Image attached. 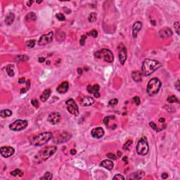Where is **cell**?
Returning <instances> with one entry per match:
<instances>
[{"mask_svg": "<svg viewBox=\"0 0 180 180\" xmlns=\"http://www.w3.org/2000/svg\"><path fill=\"white\" fill-rule=\"evenodd\" d=\"M57 151V147L54 146H49L45 148H42L39 151L33 158V161L36 163H41L44 161L47 160L49 158L51 155H53Z\"/></svg>", "mask_w": 180, "mask_h": 180, "instance_id": "1", "label": "cell"}, {"mask_svg": "<svg viewBox=\"0 0 180 180\" xmlns=\"http://www.w3.org/2000/svg\"><path fill=\"white\" fill-rule=\"evenodd\" d=\"M161 64H160L158 61L146 58L145 59L142 63L141 66V73L144 76H149L151 75L154 71L160 67Z\"/></svg>", "mask_w": 180, "mask_h": 180, "instance_id": "2", "label": "cell"}, {"mask_svg": "<svg viewBox=\"0 0 180 180\" xmlns=\"http://www.w3.org/2000/svg\"><path fill=\"white\" fill-rule=\"evenodd\" d=\"M161 87V82L158 78L154 77L149 80L147 85L146 91L148 95L151 96L155 95L158 93Z\"/></svg>", "mask_w": 180, "mask_h": 180, "instance_id": "3", "label": "cell"}, {"mask_svg": "<svg viewBox=\"0 0 180 180\" xmlns=\"http://www.w3.org/2000/svg\"><path fill=\"white\" fill-rule=\"evenodd\" d=\"M53 135L52 133L47 132H43L37 135L36 137L33 138L31 141V143L35 146H42L52 138Z\"/></svg>", "mask_w": 180, "mask_h": 180, "instance_id": "4", "label": "cell"}, {"mask_svg": "<svg viewBox=\"0 0 180 180\" xmlns=\"http://www.w3.org/2000/svg\"><path fill=\"white\" fill-rule=\"evenodd\" d=\"M96 58H102L107 63H113V60H114V56L113 54L111 52V51H110L109 49H103L101 50L97 51L95 53H94Z\"/></svg>", "mask_w": 180, "mask_h": 180, "instance_id": "5", "label": "cell"}, {"mask_svg": "<svg viewBox=\"0 0 180 180\" xmlns=\"http://www.w3.org/2000/svg\"><path fill=\"white\" fill-rule=\"evenodd\" d=\"M136 149L139 155H146L148 154L149 151V146H148L147 139L146 137H142L141 139H140L138 141Z\"/></svg>", "mask_w": 180, "mask_h": 180, "instance_id": "6", "label": "cell"}, {"mask_svg": "<svg viewBox=\"0 0 180 180\" xmlns=\"http://www.w3.org/2000/svg\"><path fill=\"white\" fill-rule=\"evenodd\" d=\"M27 121L23 120H17L9 125V128L12 131H21L27 127Z\"/></svg>", "mask_w": 180, "mask_h": 180, "instance_id": "7", "label": "cell"}, {"mask_svg": "<svg viewBox=\"0 0 180 180\" xmlns=\"http://www.w3.org/2000/svg\"><path fill=\"white\" fill-rule=\"evenodd\" d=\"M65 104L67 105V110L68 111L70 114L73 116H78L79 114L78 106L73 99H68L65 101Z\"/></svg>", "mask_w": 180, "mask_h": 180, "instance_id": "8", "label": "cell"}, {"mask_svg": "<svg viewBox=\"0 0 180 180\" xmlns=\"http://www.w3.org/2000/svg\"><path fill=\"white\" fill-rule=\"evenodd\" d=\"M71 134L67 132H63L62 133L59 134L54 139L53 142L56 143H63L67 142L71 139Z\"/></svg>", "mask_w": 180, "mask_h": 180, "instance_id": "9", "label": "cell"}, {"mask_svg": "<svg viewBox=\"0 0 180 180\" xmlns=\"http://www.w3.org/2000/svg\"><path fill=\"white\" fill-rule=\"evenodd\" d=\"M53 32H49L47 33V34H44L41 36V37L39 38V42L38 44L40 46H44V45H46L49 43L51 42L52 40H53Z\"/></svg>", "mask_w": 180, "mask_h": 180, "instance_id": "10", "label": "cell"}, {"mask_svg": "<svg viewBox=\"0 0 180 180\" xmlns=\"http://www.w3.org/2000/svg\"><path fill=\"white\" fill-rule=\"evenodd\" d=\"M119 52H118V57H119V61L120 62L121 65H124L125 62L126 61L127 59V49L125 46L120 44L118 47Z\"/></svg>", "mask_w": 180, "mask_h": 180, "instance_id": "11", "label": "cell"}, {"mask_svg": "<svg viewBox=\"0 0 180 180\" xmlns=\"http://www.w3.org/2000/svg\"><path fill=\"white\" fill-rule=\"evenodd\" d=\"M14 148L11 146H2L0 148V154L4 158H9L14 154Z\"/></svg>", "mask_w": 180, "mask_h": 180, "instance_id": "12", "label": "cell"}, {"mask_svg": "<svg viewBox=\"0 0 180 180\" xmlns=\"http://www.w3.org/2000/svg\"><path fill=\"white\" fill-rule=\"evenodd\" d=\"M47 120L50 123H51L52 125H56L61 121V116L60 113H58L57 112H53L49 115Z\"/></svg>", "mask_w": 180, "mask_h": 180, "instance_id": "13", "label": "cell"}, {"mask_svg": "<svg viewBox=\"0 0 180 180\" xmlns=\"http://www.w3.org/2000/svg\"><path fill=\"white\" fill-rule=\"evenodd\" d=\"M172 35H173V32L169 27H164L161 29L158 32L159 37L161 39L168 38V37H171Z\"/></svg>", "mask_w": 180, "mask_h": 180, "instance_id": "14", "label": "cell"}, {"mask_svg": "<svg viewBox=\"0 0 180 180\" xmlns=\"http://www.w3.org/2000/svg\"><path fill=\"white\" fill-rule=\"evenodd\" d=\"M91 134L95 139H101L104 135V130L102 127H96L91 130Z\"/></svg>", "mask_w": 180, "mask_h": 180, "instance_id": "15", "label": "cell"}, {"mask_svg": "<svg viewBox=\"0 0 180 180\" xmlns=\"http://www.w3.org/2000/svg\"><path fill=\"white\" fill-rule=\"evenodd\" d=\"M145 175V172L143 170H139L135 172H133L129 176H128L127 180H137L142 179Z\"/></svg>", "mask_w": 180, "mask_h": 180, "instance_id": "16", "label": "cell"}, {"mask_svg": "<svg viewBox=\"0 0 180 180\" xmlns=\"http://www.w3.org/2000/svg\"><path fill=\"white\" fill-rule=\"evenodd\" d=\"M94 103V99L89 96H84L81 100H80V105L82 106H90Z\"/></svg>", "mask_w": 180, "mask_h": 180, "instance_id": "17", "label": "cell"}, {"mask_svg": "<svg viewBox=\"0 0 180 180\" xmlns=\"http://www.w3.org/2000/svg\"><path fill=\"white\" fill-rule=\"evenodd\" d=\"M141 27H142V23L141 22L137 21L134 23L132 27V35L134 38H137V33L141 30Z\"/></svg>", "mask_w": 180, "mask_h": 180, "instance_id": "18", "label": "cell"}, {"mask_svg": "<svg viewBox=\"0 0 180 180\" xmlns=\"http://www.w3.org/2000/svg\"><path fill=\"white\" fill-rule=\"evenodd\" d=\"M69 89V84L68 82H64L57 87V91L60 94H65Z\"/></svg>", "mask_w": 180, "mask_h": 180, "instance_id": "19", "label": "cell"}, {"mask_svg": "<svg viewBox=\"0 0 180 180\" xmlns=\"http://www.w3.org/2000/svg\"><path fill=\"white\" fill-rule=\"evenodd\" d=\"M101 167H103L104 168L108 169V170H111L113 168L114 165L113 163L111 160H103L100 164Z\"/></svg>", "mask_w": 180, "mask_h": 180, "instance_id": "20", "label": "cell"}, {"mask_svg": "<svg viewBox=\"0 0 180 180\" xmlns=\"http://www.w3.org/2000/svg\"><path fill=\"white\" fill-rule=\"evenodd\" d=\"M15 20V15L12 12H10L6 16L5 18V23L7 25V26H11L13 24V23Z\"/></svg>", "mask_w": 180, "mask_h": 180, "instance_id": "21", "label": "cell"}, {"mask_svg": "<svg viewBox=\"0 0 180 180\" xmlns=\"http://www.w3.org/2000/svg\"><path fill=\"white\" fill-rule=\"evenodd\" d=\"M51 94V90L50 89H47L45 91H44L42 94L40 96V100L43 102L47 101L49 99V98L50 97Z\"/></svg>", "mask_w": 180, "mask_h": 180, "instance_id": "22", "label": "cell"}, {"mask_svg": "<svg viewBox=\"0 0 180 180\" xmlns=\"http://www.w3.org/2000/svg\"><path fill=\"white\" fill-rule=\"evenodd\" d=\"M132 77L134 79V81L137 82H139L141 81V79H142V73L139 70L133 71L132 73Z\"/></svg>", "mask_w": 180, "mask_h": 180, "instance_id": "23", "label": "cell"}, {"mask_svg": "<svg viewBox=\"0 0 180 180\" xmlns=\"http://www.w3.org/2000/svg\"><path fill=\"white\" fill-rule=\"evenodd\" d=\"M99 89H100V87L99 85L96 84L94 86H91V85H88L87 87V91L90 93V94H94L96 92H99Z\"/></svg>", "mask_w": 180, "mask_h": 180, "instance_id": "24", "label": "cell"}, {"mask_svg": "<svg viewBox=\"0 0 180 180\" xmlns=\"http://www.w3.org/2000/svg\"><path fill=\"white\" fill-rule=\"evenodd\" d=\"M25 18H26V21L27 22L35 21L36 19H37V16H36V14L35 13L30 12V13H28L27 14H26Z\"/></svg>", "mask_w": 180, "mask_h": 180, "instance_id": "25", "label": "cell"}, {"mask_svg": "<svg viewBox=\"0 0 180 180\" xmlns=\"http://www.w3.org/2000/svg\"><path fill=\"white\" fill-rule=\"evenodd\" d=\"M12 116V111L10 110H2L0 112V116L2 118H6V117H10Z\"/></svg>", "mask_w": 180, "mask_h": 180, "instance_id": "26", "label": "cell"}, {"mask_svg": "<svg viewBox=\"0 0 180 180\" xmlns=\"http://www.w3.org/2000/svg\"><path fill=\"white\" fill-rule=\"evenodd\" d=\"M65 38V35L62 31H58L57 33L56 34V39H57V41H58V42L64 41Z\"/></svg>", "mask_w": 180, "mask_h": 180, "instance_id": "27", "label": "cell"}, {"mask_svg": "<svg viewBox=\"0 0 180 180\" xmlns=\"http://www.w3.org/2000/svg\"><path fill=\"white\" fill-rule=\"evenodd\" d=\"M6 72L9 75V76L10 77H13L14 75V70H13V65H8L6 68Z\"/></svg>", "mask_w": 180, "mask_h": 180, "instance_id": "28", "label": "cell"}, {"mask_svg": "<svg viewBox=\"0 0 180 180\" xmlns=\"http://www.w3.org/2000/svg\"><path fill=\"white\" fill-rule=\"evenodd\" d=\"M17 61H27L29 60V57L26 55H18L15 58Z\"/></svg>", "mask_w": 180, "mask_h": 180, "instance_id": "29", "label": "cell"}, {"mask_svg": "<svg viewBox=\"0 0 180 180\" xmlns=\"http://www.w3.org/2000/svg\"><path fill=\"white\" fill-rule=\"evenodd\" d=\"M96 19H97V14L94 12L91 13L88 17V21L90 23H94L96 21Z\"/></svg>", "mask_w": 180, "mask_h": 180, "instance_id": "30", "label": "cell"}, {"mask_svg": "<svg viewBox=\"0 0 180 180\" xmlns=\"http://www.w3.org/2000/svg\"><path fill=\"white\" fill-rule=\"evenodd\" d=\"M167 101H168L170 103H179V101L177 99V98L175 96H169V97H167Z\"/></svg>", "mask_w": 180, "mask_h": 180, "instance_id": "31", "label": "cell"}, {"mask_svg": "<svg viewBox=\"0 0 180 180\" xmlns=\"http://www.w3.org/2000/svg\"><path fill=\"white\" fill-rule=\"evenodd\" d=\"M53 178V175H52V174L51 173V172H46L44 175V176H43L42 177H41L40 178V180H51V179Z\"/></svg>", "mask_w": 180, "mask_h": 180, "instance_id": "32", "label": "cell"}, {"mask_svg": "<svg viewBox=\"0 0 180 180\" xmlns=\"http://www.w3.org/2000/svg\"><path fill=\"white\" fill-rule=\"evenodd\" d=\"M133 141L132 140H128L126 143H124V145H123V149L124 150H126V151H128V150H129V148H130V146H132V144Z\"/></svg>", "mask_w": 180, "mask_h": 180, "instance_id": "33", "label": "cell"}, {"mask_svg": "<svg viewBox=\"0 0 180 180\" xmlns=\"http://www.w3.org/2000/svg\"><path fill=\"white\" fill-rule=\"evenodd\" d=\"M10 174H11L12 176H17V175H19L21 177L22 175H23V172L20 169H16L15 170H13V171L11 172Z\"/></svg>", "mask_w": 180, "mask_h": 180, "instance_id": "34", "label": "cell"}, {"mask_svg": "<svg viewBox=\"0 0 180 180\" xmlns=\"http://www.w3.org/2000/svg\"><path fill=\"white\" fill-rule=\"evenodd\" d=\"M26 87H25V88H23L21 89V94H24V93H26V91H27V90L30 89V82L28 80L27 82H26Z\"/></svg>", "mask_w": 180, "mask_h": 180, "instance_id": "35", "label": "cell"}, {"mask_svg": "<svg viewBox=\"0 0 180 180\" xmlns=\"http://www.w3.org/2000/svg\"><path fill=\"white\" fill-rule=\"evenodd\" d=\"M35 45V40L34 39H30L29 41L26 42V46L28 48H33Z\"/></svg>", "mask_w": 180, "mask_h": 180, "instance_id": "36", "label": "cell"}, {"mask_svg": "<svg viewBox=\"0 0 180 180\" xmlns=\"http://www.w3.org/2000/svg\"><path fill=\"white\" fill-rule=\"evenodd\" d=\"M56 18L58 19V21H64L65 20V16H64L63 13H56Z\"/></svg>", "mask_w": 180, "mask_h": 180, "instance_id": "37", "label": "cell"}, {"mask_svg": "<svg viewBox=\"0 0 180 180\" xmlns=\"http://www.w3.org/2000/svg\"><path fill=\"white\" fill-rule=\"evenodd\" d=\"M117 103H118V100L117 99H113L108 102V106L113 107V106H116Z\"/></svg>", "mask_w": 180, "mask_h": 180, "instance_id": "38", "label": "cell"}, {"mask_svg": "<svg viewBox=\"0 0 180 180\" xmlns=\"http://www.w3.org/2000/svg\"><path fill=\"white\" fill-rule=\"evenodd\" d=\"M174 27L177 34L180 35V22H176L174 24Z\"/></svg>", "mask_w": 180, "mask_h": 180, "instance_id": "39", "label": "cell"}, {"mask_svg": "<svg viewBox=\"0 0 180 180\" xmlns=\"http://www.w3.org/2000/svg\"><path fill=\"white\" fill-rule=\"evenodd\" d=\"M115 118V116H108V117H106L104 119H103V122H104V124L106 125H108V123H109V120H111V119H114Z\"/></svg>", "mask_w": 180, "mask_h": 180, "instance_id": "40", "label": "cell"}, {"mask_svg": "<svg viewBox=\"0 0 180 180\" xmlns=\"http://www.w3.org/2000/svg\"><path fill=\"white\" fill-rule=\"evenodd\" d=\"M149 125H150V127H151L153 129H154L155 131H157V132H158V131H160L158 128L157 127V125H156V124H155V122H151L150 123H149Z\"/></svg>", "mask_w": 180, "mask_h": 180, "instance_id": "41", "label": "cell"}, {"mask_svg": "<svg viewBox=\"0 0 180 180\" xmlns=\"http://www.w3.org/2000/svg\"><path fill=\"white\" fill-rule=\"evenodd\" d=\"M86 39H87V35H82L81 37V39H79V44L81 46H84L85 44V41H86Z\"/></svg>", "mask_w": 180, "mask_h": 180, "instance_id": "42", "label": "cell"}, {"mask_svg": "<svg viewBox=\"0 0 180 180\" xmlns=\"http://www.w3.org/2000/svg\"><path fill=\"white\" fill-rule=\"evenodd\" d=\"M88 35H90V36L93 37L94 38H96V37H98V32L95 30H91V32L88 33Z\"/></svg>", "mask_w": 180, "mask_h": 180, "instance_id": "43", "label": "cell"}, {"mask_svg": "<svg viewBox=\"0 0 180 180\" xmlns=\"http://www.w3.org/2000/svg\"><path fill=\"white\" fill-rule=\"evenodd\" d=\"M113 180H125V177H124V176H122L120 174H117L113 177Z\"/></svg>", "mask_w": 180, "mask_h": 180, "instance_id": "44", "label": "cell"}, {"mask_svg": "<svg viewBox=\"0 0 180 180\" xmlns=\"http://www.w3.org/2000/svg\"><path fill=\"white\" fill-rule=\"evenodd\" d=\"M106 156L110 159H113V160H116L117 157L115 154H112V153H108V154H106Z\"/></svg>", "mask_w": 180, "mask_h": 180, "instance_id": "45", "label": "cell"}, {"mask_svg": "<svg viewBox=\"0 0 180 180\" xmlns=\"http://www.w3.org/2000/svg\"><path fill=\"white\" fill-rule=\"evenodd\" d=\"M133 101L134 102V103H135L136 105H137V106H139V105L140 104V103H141L140 99H139V97H138V96L134 97V98H133Z\"/></svg>", "mask_w": 180, "mask_h": 180, "instance_id": "46", "label": "cell"}, {"mask_svg": "<svg viewBox=\"0 0 180 180\" xmlns=\"http://www.w3.org/2000/svg\"><path fill=\"white\" fill-rule=\"evenodd\" d=\"M31 103H32V105L34 107H36L37 108L38 106H39V102L37 101V99H32L31 100Z\"/></svg>", "mask_w": 180, "mask_h": 180, "instance_id": "47", "label": "cell"}, {"mask_svg": "<svg viewBox=\"0 0 180 180\" xmlns=\"http://www.w3.org/2000/svg\"><path fill=\"white\" fill-rule=\"evenodd\" d=\"M175 88L177 89V91H180V80H177V82L175 83Z\"/></svg>", "mask_w": 180, "mask_h": 180, "instance_id": "48", "label": "cell"}, {"mask_svg": "<svg viewBox=\"0 0 180 180\" xmlns=\"http://www.w3.org/2000/svg\"><path fill=\"white\" fill-rule=\"evenodd\" d=\"M25 82H26V79H25L24 77L20 78V79H18V83H19V84H24Z\"/></svg>", "mask_w": 180, "mask_h": 180, "instance_id": "49", "label": "cell"}, {"mask_svg": "<svg viewBox=\"0 0 180 180\" xmlns=\"http://www.w3.org/2000/svg\"><path fill=\"white\" fill-rule=\"evenodd\" d=\"M38 61H39V63H43V62L45 61V58H44V57H40V58H39V59H38Z\"/></svg>", "mask_w": 180, "mask_h": 180, "instance_id": "50", "label": "cell"}, {"mask_svg": "<svg viewBox=\"0 0 180 180\" xmlns=\"http://www.w3.org/2000/svg\"><path fill=\"white\" fill-rule=\"evenodd\" d=\"M167 177H168V175L167 173H163L162 174V178L163 179H167Z\"/></svg>", "mask_w": 180, "mask_h": 180, "instance_id": "51", "label": "cell"}, {"mask_svg": "<svg viewBox=\"0 0 180 180\" xmlns=\"http://www.w3.org/2000/svg\"><path fill=\"white\" fill-rule=\"evenodd\" d=\"M76 153H77V151H76L75 149H71V150H70V154H71V155H75Z\"/></svg>", "mask_w": 180, "mask_h": 180, "instance_id": "52", "label": "cell"}, {"mask_svg": "<svg viewBox=\"0 0 180 180\" xmlns=\"http://www.w3.org/2000/svg\"><path fill=\"white\" fill-rule=\"evenodd\" d=\"M122 161H123V162H125V163L126 164H127V163H128L127 156H125V157H123V158H122Z\"/></svg>", "mask_w": 180, "mask_h": 180, "instance_id": "53", "label": "cell"}, {"mask_svg": "<svg viewBox=\"0 0 180 180\" xmlns=\"http://www.w3.org/2000/svg\"><path fill=\"white\" fill-rule=\"evenodd\" d=\"M94 95L95 96L96 98H99V96H100V94L99 93V92H96L94 94Z\"/></svg>", "mask_w": 180, "mask_h": 180, "instance_id": "54", "label": "cell"}, {"mask_svg": "<svg viewBox=\"0 0 180 180\" xmlns=\"http://www.w3.org/2000/svg\"><path fill=\"white\" fill-rule=\"evenodd\" d=\"M77 73H78L79 75H81L82 73V70L81 68H77Z\"/></svg>", "mask_w": 180, "mask_h": 180, "instance_id": "55", "label": "cell"}, {"mask_svg": "<svg viewBox=\"0 0 180 180\" xmlns=\"http://www.w3.org/2000/svg\"><path fill=\"white\" fill-rule=\"evenodd\" d=\"M34 3V1H28L27 3V4L28 6H30L32 5V4Z\"/></svg>", "mask_w": 180, "mask_h": 180, "instance_id": "56", "label": "cell"}, {"mask_svg": "<svg viewBox=\"0 0 180 180\" xmlns=\"http://www.w3.org/2000/svg\"><path fill=\"white\" fill-rule=\"evenodd\" d=\"M121 155H122V154H121L120 151H117V156H118V157H120Z\"/></svg>", "mask_w": 180, "mask_h": 180, "instance_id": "57", "label": "cell"}, {"mask_svg": "<svg viewBox=\"0 0 180 180\" xmlns=\"http://www.w3.org/2000/svg\"><path fill=\"white\" fill-rule=\"evenodd\" d=\"M42 1H37V3H38V4H39V3H42Z\"/></svg>", "mask_w": 180, "mask_h": 180, "instance_id": "58", "label": "cell"}, {"mask_svg": "<svg viewBox=\"0 0 180 180\" xmlns=\"http://www.w3.org/2000/svg\"><path fill=\"white\" fill-rule=\"evenodd\" d=\"M49 62H50V61H47V65H49Z\"/></svg>", "mask_w": 180, "mask_h": 180, "instance_id": "59", "label": "cell"}]
</instances>
